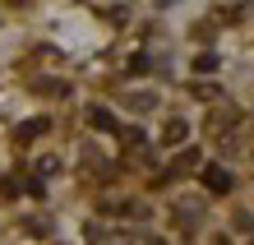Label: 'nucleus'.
<instances>
[{
	"instance_id": "nucleus-1",
	"label": "nucleus",
	"mask_w": 254,
	"mask_h": 245,
	"mask_svg": "<svg viewBox=\"0 0 254 245\" xmlns=\"http://www.w3.org/2000/svg\"><path fill=\"white\" fill-rule=\"evenodd\" d=\"M47 125H51V120H47V116H33V120H23V125H19V130H14V139H19V144H33V139H37V134H47Z\"/></svg>"
},
{
	"instance_id": "nucleus-2",
	"label": "nucleus",
	"mask_w": 254,
	"mask_h": 245,
	"mask_svg": "<svg viewBox=\"0 0 254 245\" xmlns=\"http://www.w3.org/2000/svg\"><path fill=\"white\" fill-rule=\"evenodd\" d=\"M203 185L213 190V194H227L231 190V176L222 171V166H208V171H203Z\"/></svg>"
},
{
	"instance_id": "nucleus-3",
	"label": "nucleus",
	"mask_w": 254,
	"mask_h": 245,
	"mask_svg": "<svg viewBox=\"0 0 254 245\" xmlns=\"http://www.w3.org/2000/svg\"><path fill=\"white\" fill-rule=\"evenodd\" d=\"M88 125L93 130H116V116L107 111V106H93V111H88Z\"/></svg>"
},
{
	"instance_id": "nucleus-4",
	"label": "nucleus",
	"mask_w": 254,
	"mask_h": 245,
	"mask_svg": "<svg viewBox=\"0 0 254 245\" xmlns=\"http://www.w3.org/2000/svg\"><path fill=\"white\" fill-rule=\"evenodd\" d=\"M185 134H190L185 120H167V134H162V139H167V144H185Z\"/></svg>"
},
{
	"instance_id": "nucleus-5",
	"label": "nucleus",
	"mask_w": 254,
	"mask_h": 245,
	"mask_svg": "<svg viewBox=\"0 0 254 245\" xmlns=\"http://www.w3.org/2000/svg\"><path fill=\"white\" fill-rule=\"evenodd\" d=\"M194 70H199V74H213L217 70V56L213 51H199V56H194Z\"/></svg>"
},
{
	"instance_id": "nucleus-6",
	"label": "nucleus",
	"mask_w": 254,
	"mask_h": 245,
	"mask_svg": "<svg viewBox=\"0 0 254 245\" xmlns=\"http://www.w3.org/2000/svg\"><path fill=\"white\" fill-rule=\"evenodd\" d=\"M97 14H102V19H125V14H129V9H121V5H102Z\"/></svg>"
},
{
	"instance_id": "nucleus-7",
	"label": "nucleus",
	"mask_w": 254,
	"mask_h": 245,
	"mask_svg": "<svg viewBox=\"0 0 254 245\" xmlns=\"http://www.w3.org/2000/svg\"><path fill=\"white\" fill-rule=\"evenodd\" d=\"M176 166H199V153H194V148H185L181 158H176Z\"/></svg>"
},
{
	"instance_id": "nucleus-8",
	"label": "nucleus",
	"mask_w": 254,
	"mask_h": 245,
	"mask_svg": "<svg viewBox=\"0 0 254 245\" xmlns=\"http://www.w3.org/2000/svg\"><path fill=\"white\" fill-rule=\"evenodd\" d=\"M28 232H33V236H47V218H28Z\"/></svg>"
},
{
	"instance_id": "nucleus-9",
	"label": "nucleus",
	"mask_w": 254,
	"mask_h": 245,
	"mask_svg": "<svg viewBox=\"0 0 254 245\" xmlns=\"http://www.w3.org/2000/svg\"><path fill=\"white\" fill-rule=\"evenodd\" d=\"M129 70H134V74H143V70H148V56H143V51H139V56H129Z\"/></svg>"
},
{
	"instance_id": "nucleus-10",
	"label": "nucleus",
	"mask_w": 254,
	"mask_h": 245,
	"mask_svg": "<svg viewBox=\"0 0 254 245\" xmlns=\"http://www.w3.org/2000/svg\"><path fill=\"white\" fill-rule=\"evenodd\" d=\"M129 106H134V111H148V106H153V97H148V93H139V97H129Z\"/></svg>"
}]
</instances>
